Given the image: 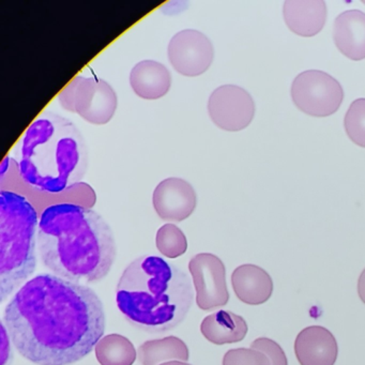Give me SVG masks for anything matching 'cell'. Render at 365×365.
<instances>
[{"label":"cell","mask_w":365,"mask_h":365,"mask_svg":"<svg viewBox=\"0 0 365 365\" xmlns=\"http://www.w3.org/2000/svg\"><path fill=\"white\" fill-rule=\"evenodd\" d=\"M4 322L23 358L37 365H70L95 349L106 317L95 290L44 273L14 294Z\"/></svg>","instance_id":"6da1fadb"},{"label":"cell","mask_w":365,"mask_h":365,"mask_svg":"<svg viewBox=\"0 0 365 365\" xmlns=\"http://www.w3.org/2000/svg\"><path fill=\"white\" fill-rule=\"evenodd\" d=\"M38 253L53 274L76 283H97L110 273L117 247L112 227L97 211L63 202L40 215Z\"/></svg>","instance_id":"7a4b0ae2"},{"label":"cell","mask_w":365,"mask_h":365,"mask_svg":"<svg viewBox=\"0 0 365 365\" xmlns=\"http://www.w3.org/2000/svg\"><path fill=\"white\" fill-rule=\"evenodd\" d=\"M185 271L164 258L144 255L123 271L116 287L119 311L134 328L165 333L185 320L194 302Z\"/></svg>","instance_id":"3957f363"},{"label":"cell","mask_w":365,"mask_h":365,"mask_svg":"<svg viewBox=\"0 0 365 365\" xmlns=\"http://www.w3.org/2000/svg\"><path fill=\"white\" fill-rule=\"evenodd\" d=\"M21 178L36 191L61 194L84 178L88 147L76 123L46 110L14 147Z\"/></svg>","instance_id":"277c9868"},{"label":"cell","mask_w":365,"mask_h":365,"mask_svg":"<svg viewBox=\"0 0 365 365\" xmlns=\"http://www.w3.org/2000/svg\"><path fill=\"white\" fill-rule=\"evenodd\" d=\"M35 206L16 192L0 191V301L35 272L38 227Z\"/></svg>","instance_id":"5b68a950"},{"label":"cell","mask_w":365,"mask_h":365,"mask_svg":"<svg viewBox=\"0 0 365 365\" xmlns=\"http://www.w3.org/2000/svg\"><path fill=\"white\" fill-rule=\"evenodd\" d=\"M57 100L63 110L96 125L110 123L118 108V97L112 85L96 76H76Z\"/></svg>","instance_id":"8992f818"},{"label":"cell","mask_w":365,"mask_h":365,"mask_svg":"<svg viewBox=\"0 0 365 365\" xmlns=\"http://www.w3.org/2000/svg\"><path fill=\"white\" fill-rule=\"evenodd\" d=\"M294 106L313 117H328L341 108L344 99L343 87L330 74L319 70H307L299 74L292 89Z\"/></svg>","instance_id":"52a82bcc"},{"label":"cell","mask_w":365,"mask_h":365,"mask_svg":"<svg viewBox=\"0 0 365 365\" xmlns=\"http://www.w3.org/2000/svg\"><path fill=\"white\" fill-rule=\"evenodd\" d=\"M207 110L211 121L227 132L242 131L255 116L253 98L237 85H222L215 89L209 97Z\"/></svg>","instance_id":"ba28073f"},{"label":"cell","mask_w":365,"mask_h":365,"mask_svg":"<svg viewBox=\"0 0 365 365\" xmlns=\"http://www.w3.org/2000/svg\"><path fill=\"white\" fill-rule=\"evenodd\" d=\"M168 58L175 71L187 78H196L208 71L215 61V48L202 31L183 29L170 39Z\"/></svg>","instance_id":"9c48e42d"},{"label":"cell","mask_w":365,"mask_h":365,"mask_svg":"<svg viewBox=\"0 0 365 365\" xmlns=\"http://www.w3.org/2000/svg\"><path fill=\"white\" fill-rule=\"evenodd\" d=\"M193 279L196 303L200 309L211 311L224 307L230 300L226 284L225 264L211 253H200L189 262Z\"/></svg>","instance_id":"30bf717a"},{"label":"cell","mask_w":365,"mask_h":365,"mask_svg":"<svg viewBox=\"0 0 365 365\" xmlns=\"http://www.w3.org/2000/svg\"><path fill=\"white\" fill-rule=\"evenodd\" d=\"M153 206L160 219L182 222L197 207V194L189 181L178 177L164 179L153 193Z\"/></svg>","instance_id":"8fae6325"},{"label":"cell","mask_w":365,"mask_h":365,"mask_svg":"<svg viewBox=\"0 0 365 365\" xmlns=\"http://www.w3.org/2000/svg\"><path fill=\"white\" fill-rule=\"evenodd\" d=\"M294 354L301 365H334L339 346L328 329L311 326L303 329L297 336Z\"/></svg>","instance_id":"7c38bea8"},{"label":"cell","mask_w":365,"mask_h":365,"mask_svg":"<svg viewBox=\"0 0 365 365\" xmlns=\"http://www.w3.org/2000/svg\"><path fill=\"white\" fill-rule=\"evenodd\" d=\"M283 16L292 33L300 37H314L326 24L327 5L324 0H286Z\"/></svg>","instance_id":"4fadbf2b"},{"label":"cell","mask_w":365,"mask_h":365,"mask_svg":"<svg viewBox=\"0 0 365 365\" xmlns=\"http://www.w3.org/2000/svg\"><path fill=\"white\" fill-rule=\"evenodd\" d=\"M333 41L337 50L350 61L365 59V14L348 10L339 14L333 24Z\"/></svg>","instance_id":"5bb4252c"},{"label":"cell","mask_w":365,"mask_h":365,"mask_svg":"<svg viewBox=\"0 0 365 365\" xmlns=\"http://www.w3.org/2000/svg\"><path fill=\"white\" fill-rule=\"evenodd\" d=\"M130 86L138 97L158 100L168 95L172 87V73L165 65L153 59L140 61L132 68Z\"/></svg>","instance_id":"9a60e30c"},{"label":"cell","mask_w":365,"mask_h":365,"mask_svg":"<svg viewBox=\"0 0 365 365\" xmlns=\"http://www.w3.org/2000/svg\"><path fill=\"white\" fill-rule=\"evenodd\" d=\"M232 285L237 298L245 304H262L270 299L273 292L270 275L255 264H242L235 269Z\"/></svg>","instance_id":"2e32d148"},{"label":"cell","mask_w":365,"mask_h":365,"mask_svg":"<svg viewBox=\"0 0 365 365\" xmlns=\"http://www.w3.org/2000/svg\"><path fill=\"white\" fill-rule=\"evenodd\" d=\"M202 335L215 345L238 343L247 333L245 318L230 311H219L207 316L200 324Z\"/></svg>","instance_id":"e0dca14e"},{"label":"cell","mask_w":365,"mask_h":365,"mask_svg":"<svg viewBox=\"0 0 365 365\" xmlns=\"http://www.w3.org/2000/svg\"><path fill=\"white\" fill-rule=\"evenodd\" d=\"M138 356L142 365H160L170 361L187 362L190 351L182 339L172 335L145 341L138 348Z\"/></svg>","instance_id":"ac0fdd59"},{"label":"cell","mask_w":365,"mask_h":365,"mask_svg":"<svg viewBox=\"0 0 365 365\" xmlns=\"http://www.w3.org/2000/svg\"><path fill=\"white\" fill-rule=\"evenodd\" d=\"M95 351L101 365H133L138 356L131 341L120 334L102 337L96 345Z\"/></svg>","instance_id":"d6986e66"},{"label":"cell","mask_w":365,"mask_h":365,"mask_svg":"<svg viewBox=\"0 0 365 365\" xmlns=\"http://www.w3.org/2000/svg\"><path fill=\"white\" fill-rule=\"evenodd\" d=\"M155 245L162 255L168 258H177L187 250V240L182 230L173 223L161 226L155 237Z\"/></svg>","instance_id":"ffe728a7"},{"label":"cell","mask_w":365,"mask_h":365,"mask_svg":"<svg viewBox=\"0 0 365 365\" xmlns=\"http://www.w3.org/2000/svg\"><path fill=\"white\" fill-rule=\"evenodd\" d=\"M344 128L351 142L365 148V99H356L350 104L344 118Z\"/></svg>","instance_id":"44dd1931"},{"label":"cell","mask_w":365,"mask_h":365,"mask_svg":"<svg viewBox=\"0 0 365 365\" xmlns=\"http://www.w3.org/2000/svg\"><path fill=\"white\" fill-rule=\"evenodd\" d=\"M223 365H271L268 356L253 348H237L226 352Z\"/></svg>","instance_id":"7402d4cb"},{"label":"cell","mask_w":365,"mask_h":365,"mask_svg":"<svg viewBox=\"0 0 365 365\" xmlns=\"http://www.w3.org/2000/svg\"><path fill=\"white\" fill-rule=\"evenodd\" d=\"M251 348L259 350L268 356L271 365H288L287 356L281 346L268 337H259L251 344Z\"/></svg>","instance_id":"603a6c76"},{"label":"cell","mask_w":365,"mask_h":365,"mask_svg":"<svg viewBox=\"0 0 365 365\" xmlns=\"http://www.w3.org/2000/svg\"><path fill=\"white\" fill-rule=\"evenodd\" d=\"M11 339L6 328L5 322H1V343H0V354H1V364L10 365L12 362Z\"/></svg>","instance_id":"cb8c5ba5"},{"label":"cell","mask_w":365,"mask_h":365,"mask_svg":"<svg viewBox=\"0 0 365 365\" xmlns=\"http://www.w3.org/2000/svg\"><path fill=\"white\" fill-rule=\"evenodd\" d=\"M358 294L361 300L365 304V269L361 273L358 281Z\"/></svg>","instance_id":"d4e9b609"},{"label":"cell","mask_w":365,"mask_h":365,"mask_svg":"<svg viewBox=\"0 0 365 365\" xmlns=\"http://www.w3.org/2000/svg\"><path fill=\"white\" fill-rule=\"evenodd\" d=\"M11 160L12 159L10 155H7V157L4 159L3 164H1V168H0V179H1V182H3L4 178H5L6 173L9 170Z\"/></svg>","instance_id":"484cf974"},{"label":"cell","mask_w":365,"mask_h":365,"mask_svg":"<svg viewBox=\"0 0 365 365\" xmlns=\"http://www.w3.org/2000/svg\"><path fill=\"white\" fill-rule=\"evenodd\" d=\"M160 365H192L187 362H182V361H170V362L162 363Z\"/></svg>","instance_id":"4316f807"},{"label":"cell","mask_w":365,"mask_h":365,"mask_svg":"<svg viewBox=\"0 0 365 365\" xmlns=\"http://www.w3.org/2000/svg\"><path fill=\"white\" fill-rule=\"evenodd\" d=\"M362 4H364L365 5V0H362Z\"/></svg>","instance_id":"83f0119b"}]
</instances>
